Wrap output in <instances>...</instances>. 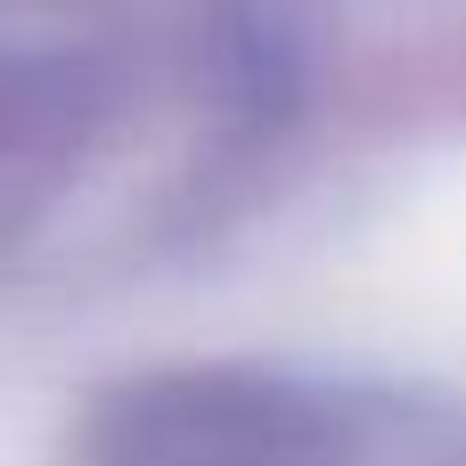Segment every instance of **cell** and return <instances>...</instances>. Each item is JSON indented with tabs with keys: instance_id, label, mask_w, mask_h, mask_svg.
I'll return each instance as SVG.
<instances>
[{
	"instance_id": "7a4b0ae2",
	"label": "cell",
	"mask_w": 466,
	"mask_h": 466,
	"mask_svg": "<svg viewBox=\"0 0 466 466\" xmlns=\"http://www.w3.org/2000/svg\"><path fill=\"white\" fill-rule=\"evenodd\" d=\"M115 74L82 41H49L8 25L0 33V270L41 238L66 205V188L90 172V147L106 139Z\"/></svg>"
},
{
	"instance_id": "6da1fadb",
	"label": "cell",
	"mask_w": 466,
	"mask_h": 466,
	"mask_svg": "<svg viewBox=\"0 0 466 466\" xmlns=\"http://www.w3.org/2000/svg\"><path fill=\"white\" fill-rule=\"evenodd\" d=\"M90 466H466V418L369 385L180 369L106 401Z\"/></svg>"
}]
</instances>
